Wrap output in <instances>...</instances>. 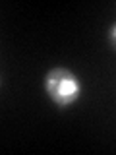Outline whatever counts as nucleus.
I'll return each mask as SVG.
<instances>
[{
  "mask_svg": "<svg viewBox=\"0 0 116 155\" xmlns=\"http://www.w3.org/2000/svg\"><path fill=\"white\" fill-rule=\"evenodd\" d=\"M108 45L112 47V51H116V23L108 27Z\"/></svg>",
  "mask_w": 116,
  "mask_h": 155,
  "instance_id": "obj_2",
  "label": "nucleus"
},
{
  "mask_svg": "<svg viewBox=\"0 0 116 155\" xmlns=\"http://www.w3.org/2000/svg\"><path fill=\"white\" fill-rule=\"evenodd\" d=\"M45 91L58 109H68L83 93V81L74 70L56 66L45 76Z\"/></svg>",
  "mask_w": 116,
  "mask_h": 155,
  "instance_id": "obj_1",
  "label": "nucleus"
}]
</instances>
